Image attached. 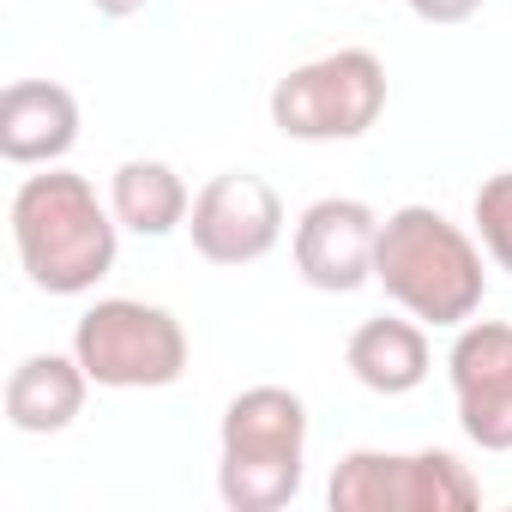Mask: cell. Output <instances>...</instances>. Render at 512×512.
<instances>
[{
    "mask_svg": "<svg viewBox=\"0 0 512 512\" xmlns=\"http://www.w3.org/2000/svg\"><path fill=\"white\" fill-rule=\"evenodd\" d=\"M7 223H13L19 272L43 296H91L121 260L115 205L97 199V187L61 163L19 181Z\"/></svg>",
    "mask_w": 512,
    "mask_h": 512,
    "instance_id": "1",
    "label": "cell"
},
{
    "mask_svg": "<svg viewBox=\"0 0 512 512\" xmlns=\"http://www.w3.org/2000/svg\"><path fill=\"white\" fill-rule=\"evenodd\" d=\"M374 284L386 302H398L422 326L458 332L464 320L482 314L488 296V253L476 229L452 223L434 205H398L380 217V247H374Z\"/></svg>",
    "mask_w": 512,
    "mask_h": 512,
    "instance_id": "2",
    "label": "cell"
},
{
    "mask_svg": "<svg viewBox=\"0 0 512 512\" xmlns=\"http://www.w3.org/2000/svg\"><path fill=\"white\" fill-rule=\"evenodd\" d=\"M308 482V404L290 386H247L217 422V500L229 512H278Z\"/></svg>",
    "mask_w": 512,
    "mask_h": 512,
    "instance_id": "3",
    "label": "cell"
},
{
    "mask_svg": "<svg viewBox=\"0 0 512 512\" xmlns=\"http://www.w3.org/2000/svg\"><path fill=\"white\" fill-rule=\"evenodd\" d=\"M272 127L296 145H350L386 115V61L374 49H332L272 85Z\"/></svg>",
    "mask_w": 512,
    "mask_h": 512,
    "instance_id": "4",
    "label": "cell"
},
{
    "mask_svg": "<svg viewBox=\"0 0 512 512\" xmlns=\"http://www.w3.org/2000/svg\"><path fill=\"white\" fill-rule=\"evenodd\" d=\"M73 356L103 392H163L187 374V326L139 296H103L73 320Z\"/></svg>",
    "mask_w": 512,
    "mask_h": 512,
    "instance_id": "5",
    "label": "cell"
},
{
    "mask_svg": "<svg viewBox=\"0 0 512 512\" xmlns=\"http://www.w3.org/2000/svg\"><path fill=\"white\" fill-rule=\"evenodd\" d=\"M476 500H482V482L446 446H422V452L356 446L332 464V482H326L332 512H464Z\"/></svg>",
    "mask_w": 512,
    "mask_h": 512,
    "instance_id": "6",
    "label": "cell"
},
{
    "mask_svg": "<svg viewBox=\"0 0 512 512\" xmlns=\"http://www.w3.org/2000/svg\"><path fill=\"white\" fill-rule=\"evenodd\" d=\"M187 235H193V253L205 266H223V272L260 266L284 241V199H278V187L266 175L223 169L193 193Z\"/></svg>",
    "mask_w": 512,
    "mask_h": 512,
    "instance_id": "7",
    "label": "cell"
},
{
    "mask_svg": "<svg viewBox=\"0 0 512 512\" xmlns=\"http://www.w3.org/2000/svg\"><path fill=\"white\" fill-rule=\"evenodd\" d=\"M374 247H380V211L350 193L314 199L290 229V260L308 290L320 296H356L374 284Z\"/></svg>",
    "mask_w": 512,
    "mask_h": 512,
    "instance_id": "8",
    "label": "cell"
},
{
    "mask_svg": "<svg viewBox=\"0 0 512 512\" xmlns=\"http://www.w3.org/2000/svg\"><path fill=\"white\" fill-rule=\"evenodd\" d=\"M446 380L464 440L482 452H512V326L464 320L446 350Z\"/></svg>",
    "mask_w": 512,
    "mask_h": 512,
    "instance_id": "9",
    "label": "cell"
},
{
    "mask_svg": "<svg viewBox=\"0 0 512 512\" xmlns=\"http://www.w3.org/2000/svg\"><path fill=\"white\" fill-rule=\"evenodd\" d=\"M79 145V97L55 79H13L0 91V157L13 169H49Z\"/></svg>",
    "mask_w": 512,
    "mask_h": 512,
    "instance_id": "10",
    "label": "cell"
},
{
    "mask_svg": "<svg viewBox=\"0 0 512 512\" xmlns=\"http://www.w3.org/2000/svg\"><path fill=\"white\" fill-rule=\"evenodd\" d=\"M91 398V374L73 350H37L25 356L13 374H7V392H0V404H7V422L19 434H67L79 422Z\"/></svg>",
    "mask_w": 512,
    "mask_h": 512,
    "instance_id": "11",
    "label": "cell"
},
{
    "mask_svg": "<svg viewBox=\"0 0 512 512\" xmlns=\"http://www.w3.org/2000/svg\"><path fill=\"white\" fill-rule=\"evenodd\" d=\"M344 368L356 374V386H368L374 398H404L416 392L428 374H434V344H428V326L410 320L404 308L398 314H380V320H362L344 344Z\"/></svg>",
    "mask_w": 512,
    "mask_h": 512,
    "instance_id": "12",
    "label": "cell"
},
{
    "mask_svg": "<svg viewBox=\"0 0 512 512\" xmlns=\"http://www.w3.org/2000/svg\"><path fill=\"white\" fill-rule=\"evenodd\" d=\"M109 205H115V223L139 241H163L175 229H187V211H193V193L181 181L175 163L163 157H127L115 175H109Z\"/></svg>",
    "mask_w": 512,
    "mask_h": 512,
    "instance_id": "13",
    "label": "cell"
},
{
    "mask_svg": "<svg viewBox=\"0 0 512 512\" xmlns=\"http://www.w3.org/2000/svg\"><path fill=\"white\" fill-rule=\"evenodd\" d=\"M470 223H476V241L488 253V266L512 278V169H494L476 199H470Z\"/></svg>",
    "mask_w": 512,
    "mask_h": 512,
    "instance_id": "14",
    "label": "cell"
},
{
    "mask_svg": "<svg viewBox=\"0 0 512 512\" xmlns=\"http://www.w3.org/2000/svg\"><path fill=\"white\" fill-rule=\"evenodd\" d=\"M404 7L422 19V25H464V19H476L488 0H404Z\"/></svg>",
    "mask_w": 512,
    "mask_h": 512,
    "instance_id": "15",
    "label": "cell"
},
{
    "mask_svg": "<svg viewBox=\"0 0 512 512\" xmlns=\"http://www.w3.org/2000/svg\"><path fill=\"white\" fill-rule=\"evenodd\" d=\"M91 7H97L103 19H133V13L145 7V0H91Z\"/></svg>",
    "mask_w": 512,
    "mask_h": 512,
    "instance_id": "16",
    "label": "cell"
}]
</instances>
